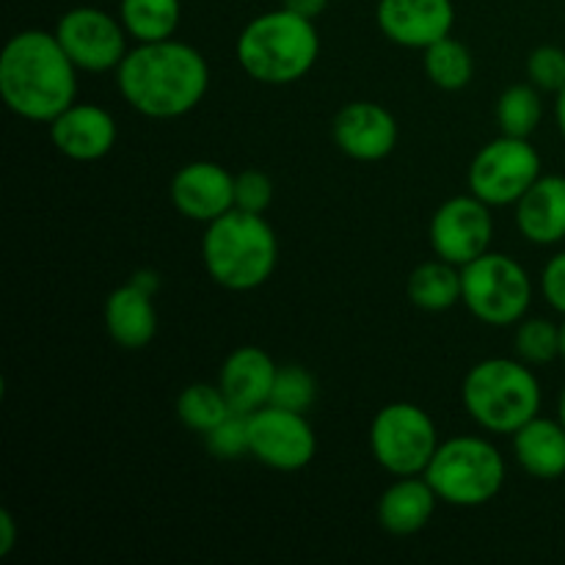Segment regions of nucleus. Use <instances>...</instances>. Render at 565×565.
<instances>
[{"mask_svg": "<svg viewBox=\"0 0 565 565\" xmlns=\"http://www.w3.org/2000/svg\"><path fill=\"white\" fill-rule=\"evenodd\" d=\"M331 138L345 158L359 163H379L395 152L401 125L395 114L381 103L356 99L342 105L331 119Z\"/></svg>", "mask_w": 565, "mask_h": 565, "instance_id": "obj_13", "label": "nucleus"}, {"mask_svg": "<svg viewBox=\"0 0 565 565\" xmlns=\"http://www.w3.org/2000/svg\"><path fill=\"white\" fill-rule=\"evenodd\" d=\"M527 81L541 92L557 94L565 86V50L541 44L527 55Z\"/></svg>", "mask_w": 565, "mask_h": 565, "instance_id": "obj_30", "label": "nucleus"}, {"mask_svg": "<svg viewBox=\"0 0 565 565\" xmlns=\"http://www.w3.org/2000/svg\"><path fill=\"white\" fill-rule=\"evenodd\" d=\"M408 301L423 312H447L461 303V268L434 257L419 263L406 281Z\"/></svg>", "mask_w": 565, "mask_h": 565, "instance_id": "obj_22", "label": "nucleus"}, {"mask_svg": "<svg viewBox=\"0 0 565 565\" xmlns=\"http://www.w3.org/2000/svg\"><path fill=\"white\" fill-rule=\"evenodd\" d=\"M539 285H541V296H544V301L550 303L557 315H563L565 318V252L552 254V257L546 259Z\"/></svg>", "mask_w": 565, "mask_h": 565, "instance_id": "obj_32", "label": "nucleus"}, {"mask_svg": "<svg viewBox=\"0 0 565 565\" xmlns=\"http://www.w3.org/2000/svg\"><path fill=\"white\" fill-rule=\"evenodd\" d=\"M513 458L535 480H561L565 475V428L561 419L533 417L511 436Z\"/></svg>", "mask_w": 565, "mask_h": 565, "instance_id": "obj_21", "label": "nucleus"}, {"mask_svg": "<svg viewBox=\"0 0 565 565\" xmlns=\"http://www.w3.org/2000/svg\"><path fill=\"white\" fill-rule=\"evenodd\" d=\"M557 419H561L563 428H565V386H563L561 397H557Z\"/></svg>", "mask_w": 565, "mask_h": 565, "instance_id": "obj_37", "label": "nucleus"}, {"mask_svg": "<svg viewBox=\"0 0 565 565\" xmlns=\"http://www.w3.org/2000/svg\"><path fill=\"white\" fill-rule=\"evenodd\" d=\"M279 364L259 345H241L224 359L218 370V386L232 412L254 414L268 406Z\"/></svg>", "mask_w": 565, "mask_h": 565, "instance_id": "obj_17", "label": "nucleus"}, {"mask_svg": "<svg viewBox=\"0 0 565 565\" xmlns=\"http://www.w3.org/2000/svg\"><path fill=\"white\" fill-rule=\"evenodd\" d=\"M425 480L445 505H489L505 486V458L486 436H452L434 452Z\"/></svg>", "mask_w": 565, "mask_h": 565, "instance_id": "obj_6", "label": "nucleus"}, {"mask_svg": "<svg viewBox=\"0 0 565 565\" xmlns=\"http://www.w3.org/2000/svg\"><path fill=\"white\" fill-rule=\"evenodd\" d=\"M375 22L397 47L425 50L450 36L456 25V6L452 0H379Z\"/></svg>", "mask_w": 565, "mask_h": 565, "instance_id": "obj_15", "label": "nucleus"}, {"mask_svg": "<svg viewBox=\"0 0 565 565\" xmlns=\"http://www.w3.org/2000/svg\"><path fill=\"white\" fill-rule=\"evenodd\" d=\"M555 121H557V130H561L565 138V86L555 94Z\"/></svg>", "mask_w": 565, "mask_h": 565, "instance_id": "obj_36", "label": "nucleus"}, {"mask_svg": "<svg viewBox=\"0 0 565 565\" xmlns=\"http://www.w3.org/2000/svg\"><path fill=\"white\" fill-rule=\"evenodd\" d=\"M202 263L213 285L230 292H252L279 265V237L265 215L230 210L204 226Z\"/></svg>", "mask_w": 565, "mask_h": 565, "instance_id": "obj_4", "label": "nucleus"}, {"mask_svg": "<svg viewBox=\"0 0 565 565\" xmlns=\"http://www.w3.org/2000/svg\"><path fill=\"white\" fill-rule=\"evenodd\" d=\"M154 292L143 290L136 281L127 279L116 287L103 307L105 331L110 340L125 351H143L158 334V309H154Z\"/></svg>", "mask_w": 565, "mask_h": 565, "instance_id": "obj_19", "label": "nucleus"}, {"mask_svg": "<svg viewBox=\"0 0 565 565\" xmlns=\"http://www.w3.org/2000/svg\"><path fill=\"white\" fill-rule=\"evenodd\" d=\"M53 33L72 64L92 75L119 70L132 42L119 17L108 14L97 6H75V9L64 11L55 22Z\"/></svg>", "mask_w": 565, "mask_h": 565, "instance_id": "obj_10", "label": "nucleus"}, {"mask_svg": "<svg viewBox=\"0 0 565 565\" xmlns=\"http://www.w3.org/2000/svg\"><path fill=\"white\" fill-rule=\"evenodd\" d=\"M461 303L480 323L508 329L530 315L535 287L519 259L486 252L461 268Z\"/></svg>", "mask_w": 565, "mask_h": 565, "instance_id": "obj_7", "label": "nucleus"}, {"mask_svg": "<svg viewBox=\"0 0 565 565\" xmlns=\"http://www.w3.org/2000/svg\"><path fill=\"white\" fill-rule=\"evenodd\" d=\"M331 0H281L285 9H290L292 14L307 17V20H318L326 9H329Z\"/></svg>", "mask_w": 565, "mask_h": 565, "instance_id": "obj_33", "label": "nucleus"}, {"mask_svg": "<svg viewBox=\"0 0 565 565\" xmlns=\"http://www.w3.org/2000/svg\"><path fill=\"white\" fill-rule=\"evenodd\" d=\"M489 204L475 193H461L450 196L436 207L428 224V241L434 257L447 259V263L469 265L472 259L483 257L491 252L494 243V215Z\"/></svg>", "mask_w": 565, "mask_h": 565, "instance_id": "obj_12", "label": "nucleus"}, {"mask_svg": "<svg viewBox=\"0 0 565 565\" xmlns=\"http://www.w3.org/2000/svg\"><path fill=\"white\" fill-rule=\"evenodd\" d=\"M17 546V522L9 511H0V557L11 555Z\"/></svg>", "mask_w": 565, "mask_h": 565, "instance_id": "obj_34", "label": "nucleus"}, {"mask_svg": "<svg viewBox=\"0 0 565 565\" xmlns=\"http://www.w3.org/2000/svg\"><path fill=\"white\" fill-rule=\"evenodd\" d=\"M561 359L565 362V318H563V323H561Z\"/></svg>", "mask_w": 565, "mask_h": 565, "instance_id": "obj_38", "label": "nucleus"}, {"mask_svg": "<svg viewBox=\"0 0 565 565\" xmlns=\"http://www.w3.org/2000/svg\"><path fill=\"white\" fill-rule=\"evenodd\" d=\"M77 72L53 31L28 28L0 53V99L20 119L50 125L77 103Z\"/></svg>", "mask_w": 565, "mask_h": 565, "instance_id": "obj_2", "label": "nucleus"}, {"mask_svg": "<svg viewBox=\"0 0 565 565\" xmlns=\"http://www.w3.org/2000/svg\"><path fill=\"white\" fill-rule=\"evenodd\" d=\"M119 20L132 44L174 39L182 20L180 0H119Z\"/></svg>", "mask_w": 565, "mask_h": 565, "instance_id": "obj_23", "label": "nucleus"}, {"mask_svg": "<svg viewBox=\"0 0 565 565\" xmlns=\"http://www.w3.org/2000/svg\"><path fill=\"white\" fill-rule=\"evenodd\" d=\"M230 414L232 406L218 384H188L177 395V419L193 434H210Z\"/></svg>", "mask_w": 565, "mask_h": 565, "instance_id": "obj_26", "label": "nucleus"}, {"mask_svg": "<svg viewBox=\"0 0 565 565\" xmlns=\"http://www.w3.org/2000/svg\"><path fill=\"white\" fill-rule=\"evenodd\" d=\"M204 445H207L210 456L221 458V461L248 456V414L232 412L224 423L204 434Z\"/></svg>", "mask_w": 565, "mask_h": 565, "instance_id": "obj_29", "label": "nucleus"}, {"mask_svg": "<svg viewBox=\"0 0 565 565\" xmlns=\"http://www.w3.org/2000/svg\"><path fill=\"white\" fill-rule=\"evenodd\" d=\"M169 196L182 218L207 226L235 210V174L215 160H191L171 177Z\"/></svg>", "mask_w": 565, "mask_h": 565, "instance_id": "obj_14", "label": "nucleus"}, {"mask_svg": "<svg viewBox=\"0 0 565 565\" xmlns=\"http://www.w3.org/2000/svg\"><path fill=\"white\" fill-rule=\"evenodd\" d=\"M47 127L53 147L75 163H97L108 158L119 136L114 114L97 103H72Z\"/></svg>", "mask_w": 565, "mask_h": 565, "instance_id": "obj_16", "label": "nucleus"}, {"mask_svg": "<svg viewBox=\"0 0 565 565\" xmlns=\"http://www.w3.org/2000/svg\"><path fill=\"white\" fill-rule=\"evenodd\" d=\"M235 58L252 81L263 86H290L303 81L320 58L315 20L274 9L254 17L235 42Z\"/></svg>", "mask_w": 565, "mask_h": 565, "instance_id": "obj_3", "label": "nucleus"}, {"mask_svg": "<svg viewBox=\"0 0 565 565\" xmlns=\"http://www.w3.org/2000/svg\"><path fill=\"white\" fill-rule=\"evenodd\" d=\"M541 154L530 138L497 136L472 158L467 171L469 193L489 207H513L541 177Z\"/></svg>", "mask_w": 565, "mask_h": 565, "instance_id": "obj_9", "label": "nucleus"}, {"mask_svg": "<svg viewBox=\"0 0 565 565\" xmlns=\"http://www.w3.org/2000/svg\"><path fill=\"white\" fill-rule=\"evenodd\" d=\"M315 397H318V384H315L309 370H303L301 364H285V367L276 370L274 392H270L274 406L307 414L312 408Z\"/></svg>", "mask_w": 565, "mask_h": 565, "instance_id": "obj_28", "label": "nucleus"}, {"mask_svg": "<svg viewBox=\"0 0 565 565\" xmlns=\"http://www.w3.org/2000/svg\"><path fill=\"white\" fill-rule=\"evenodd\" d=\"M439 445L434 417L417 403H386L370 423V452L392 478L425 475Z\"/></svg>", "mask_w": 565, "mask_h": 565, "instance_id": "obj_8", "label": "nucleus"}, {"mask_svg": "<svg viewBox=\"0 0 565 565\" xmlns=\"http://www.w3.org/2000/svg\"><path fill=\"white\" fill-rule=\"evenodd\" d=\"M274 202V182L265 171L246 169L235 174V207L246 213L265 215V210Z\"/></svg>", "mask_w": 565, "mask_h": 565, "instance_id": "obj_31", "label": "nucleus"}, {"mask_svg": "<svg viewBox=\"0 0 565 565\" xmlns=\"http://www.w3.org/2000/svg\"><path fill=\"white\" fill-rule=\"evenodd\" d=\"M423 70L428 81L441 92H461L475 77V58L463 42L445 36L423 50Z\"/></svg>", "mask_w": 565, "mask_h": 565, "instance_id": "obj_24", "label": "nucleus"}, {"mask_svg": "<svg viewBox=\"0 0 565 565\" xmlns=\"http://www.w3.org/2000/svg\"><path fill=\"white\" fill-rule=\"evenodd\" d=\"M318 436L307 414L268 403L248 414V456L276 472H301L315 461Z\"/></svg>", "mask_w": 565, "mask_h": 565, "instance_id": "obj_11", "label": "nucleus"}, {"mask_svg": "<svg viewBox=\"0 0 565 565\" xmlns=\"http://www.w3.org/2000/svg\"><path fill=\"white\" fill-rule=\"evenodd\" d=\"M439 502L441 500L436 497L434 486L425 480V475H408V478H395L386 486L375 513L386 533L395 539H406V535H417L428 527Z\"/></svg>", "mask_w": 565, "mask_h": 565, "instance_id": "obj_20", "label": "nucleus"}, {"mask_svg": "<svg viewBox=\"0 0 565 565\" xmlns=\"http://www.w3.org/2000/svg\"><path fill=\"white\" fill-rule=\"evenodd\" d=\"M516 356L527 362L530 367H544L561 359V323H552L550 318H524L516 323Z\"/></svg>", "mask_w": 565, "mask_h": 565, "instance_id": "obj_27", "label": "nucleus"}, {"mask_svg": "<svg viewBox=\"0 0 565 565\" xmlns=\"http://www.w3.org/2000/svg\"><path fill=\"white\" fill-rule=\"evenodd\" d=\"M461 403L480 430L513 436L541 414L544 392L527 362L491 356L472 364L461 381Z\"/></svg>", "mask_w": 565, "mask_h": 565, "instance_id": "obj_5", "label": "nucleus"}, {"mask_svg": "<svg viewBox=\"0 0 565 565\" xmlns=\"http://www.w3.org/2000/svg\"><path fill=\"white\" fill-rule=\"evenodd\" d=\"M497 127L502 136L513 138H530L541 127L544 119V99H541V88L533 83H513L497 99Z\"/></svg>", "mask_w": 565, "mask_h": 565, "instance_id": "obj_25", "label": "nucleus"}, {"mask_svg": "<svg viewBox=\"0 0 565 565\" xmlns=\"http://www.w3.org/2000/svg\"><path fill=\"white\" fill-rule=\"evenodd\" d=\"M114 75L121 99L136 114L158 121L196 110L210 88L207 58L180 39L132 44Z\"/></svg>", "mask_w": 565, "mask_h": 565, "instance_id": "obj_1", "label": "nucleus"}, {"mask_svg": "<svg viewBox=\"0 0 565 565\" xmlns=\"http://www.w3.org/2000/svg\"><path fill=\"white\" fill-rule=\"evenodd\" d=\"M130 279L136 281L138 287H143V290H149V292H158V287H160V276L154 274V270H149V268L136 270V274H132Z\"/></svg>", "mask_w": 565, "mask_h": 565, "instance_id": "obj_35", "label": "nucleus"}, {"mask_svg": "<svg viewBox=\"0 0 565 565\" xmlns=\"http://www.w3.org/2000/svg\"><path fill=\"white\" fill-rule=\"evenodd\" d=\"M519 235L533 246H557L565 241V177L541 174L513 204Z\"/></svg>", "mask_w": 565, "mask_h": 565, "instance_id": "obj_18", "label": "nucleus"}]
</instances>
